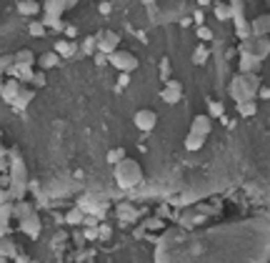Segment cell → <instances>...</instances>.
<instances>
[{"mask_svg": "<svg viewBox=\"0 0 270 263\" xmlns=\"http://www.w3.org/2000/svg\"><path fill=\"white\" fill-rule=\"evenodd\" d=\"M143 181V168L133 158H123L115 166V183L120 188H135Z\"/></svg>", "mask_w": 270, "mask_h": 263, "instance_id": "obj_1", "label": "cell"}, {"mask_svg": "<svg viewBox=\"0 0 270 263\" xmlns=\"http://www.w3.org/2000/svg\"><path fill=\"white\" fill-rule=\"evenodd\" d=\"M255 91H258V75H238L230 83V95L238 103L253 100V98H255Z\"/></svg>", "mask_w": 270, "mask_h": 263, "instance_id": "obj_2", "label": "cell"}, {"mask_svg": "<svg viewBox=\"0 0 270 263\" xmlns=\"http://www.w3.org/2000/svg\"><path fill=\"white\" fill-rule=\"evenodd\" d=\"M108 63H113V68H118L120 73H133L138 68V58L130 50H115L108 56Z\"/></svg>", "mask_w": 270, "mask_h": 263, "instance_id": "obj_3", "label": "cell"}, {"mask_svg": "<svg viewBox=\"0 0 270 263\" xmlns=\"http://www.w3.org/2000/svg\"><path fill=\"white\" fill-rule=\"evenodd\" d=\"M118 43H120V36L113 33V30H103L95 36V48L103 53V56H110L118 50Z\"/></svg>", "mask_w": 270, "mask_h": 263, "instance_id": "obj_4", "label": "cell"}, {"mask_svg": "<svg viewBox=\"0 0 270 263\" xmlns=\"http://www.w3.org/2000/svg\"><path fill=\"white\" fill-rule=\"evenodd\" d=\"M133 123H135V128H138V131H143V133L153 131L155 123H158V113L150 111V108H140V111L135 113Z\"/></svg>", "mask_w": 270, "mask_h": 263, "instance_id": "obj_5", "label": "cell"}, {"mask_svg": "<svg viewBox=\"0 0 270 263\" xmlns=\"http://www.w3.org/2000/svg\"><path fill=\"white\" fill-rule=\"evenodd\" d=\"M20 231L28 236V238H38L40 236V231H43V221H40V216L38 213H30V216H25L23 221H20Z\"/></svg>", "mask_w": 270, "mask_h": 263, "instance_id": "obj_6", "label": "cell"}, {"mask_svg": "<svg viewBox=\"0 0 270 263\" xmlns=\"http://www.w3.org/2000/svg\"><path fill=\"white\" fill-rule=\"evenodd\" d=\"M180 98H183V85H180V80H165L163 100H165V103H178Z\"/></svg>", "mask_w": 270, "mask_h": 263, "instance_id": "obj_7", "label": "cell"}, {"mask_svg": "<svg viewBox=\"0 0 270 263\" xmlns=\"http://www.w3.org/2000/svg\"><path fill=\"white\" fill-rule=\"evenodd\" d=\"M210 128H213L210 115H195L193 123H190V133H195V135H203V138H208Z\"/></svg>", "mask_w": 270, "mask_h": 263, "instance_id": "obj_8", "label": "cell"}, {"mask_svg": "<svg viewBox=\"0 0 270 263\" xmlns=\"http://www.w3.org/2000/svg\"><path fill=\"white\" fill-rule=\"evenodd\" d=\"M23 88L15 78H10V80H5L3 85H0V95H3V100L5 103H10L13 106V100H15V95H18V91Z\"/></svg>", "mask_w": 270, "mask_h": 263, "instance_id": "obj_9", "label": "cell"}, {"mask_svg": "<svg viewBox=\"0 0 270 263\" xmlns=\"http://www.w3.org/2000/svg\"><path fill=\"white\" fill-rule=\"evenodd\" d=\"M260 58H255V56H240V73L243 75H255V73H260Z\"/></svg>", "mask_w": 270, "mask_h": 263, "instance_id": "obj_10", "label": "cell"}, {"mask_svg": "<svg viewBox=\"0 0 270 263\" xmlns=\"http://www.w3.org/2000/svg\"><path fill=\"white\" fill-rule=\"evenodd\" d=\"M250 33L253 38H265L270 33V15H260L250 23Z\"/></svg>", "mask_w": 270, "mask_h": 263, "instance_id": "obj_11", "label": "cell"}, {"mask_svg": "<svg viewBox=\"0 0 270 263\" xmlns=\"http://www.w3.org/2000/svg\"><path fill=\"white\" fill-rule=\"evenodd\" d=\"M33 98H35V93H33L30 88H20L18 95H15V100H13V108H15V111H25V108L33 103Z\"/></svg>", "mask_w": 270, "mask_h": 263, "instance_id": "obj_12", "label": "cell"}, {"mask_svg": "<svg viewBox=\"0 0 270 263\" xmlns=\"http://www.w3.org/2000/svg\"><path fill=\"white\" fill-rule=\"evenodd\" d=\"M55 53H58V58H73L78 53V45L73 40H58L55 43Z\"/></svg>", "mask_w": 270, "mask_h": 263, "instance_id": "obj_13", "label": "cell"}, {"mask_svg": "<svg viewBox=\"0 0 270 263\" xmlns=\"http://www.w3.org/2000/svg\"><path fill=\"white\" fill-rule=\"evenodd\" d=\"M268 53H270V40L268 38H253V56L263 60Z\"/></svg>", "mask_w": 270, "mask_h": 263, "instance_id": "obj_14", "label": "cell"}, {"mask_svg": "<svg viewBox=\"0 0 270 263\" xmlns=\"http://www.w3.org/2000/svg\"><path fill=\"white\" fill-rule=\"evenodd\" d=\"M13 63H15V65H28V68H33L35 53L28 50V48H23V50H18V53H13Z\"/></svg>", "mask_w": 270, "mask_h": 263, "instance_id": "obj_15", "label": "cell"}, {"mask_svg": "<svg viewBox=\"0 0 270 263\" xmlns=\"http://www.w3.org/2000/svg\"><path fill=\"white\" fill-rule=\"evenodd\" d=\"M18 13H20V15L33 18L35 13H40V3H38V0H20V3H18Z\"/></svg>", "mask_w": 270, "mask_h": 263, "instance_id": "obj_16", "label": "cell"}, {"mask_svg": "<svg viewBox=\"0 0 270 263\" xmlns=\"http://www.w3.org/2000/svg\"><path fill=\"white\" fill-rule=\"evenodd\" d=\"M15 251H18V248H15V241H13V238H8V236L0 238V256H3V258H15V256H18Z\"/></svg>", "mask_w": 270, "mask_h": 263, "instance_id": "obj_17", "label": "cell"}, {"mask_svg": "<svg viewBox=\"0 0 270 263\" xmlns=\"http://www.w3.org/2000/svg\"><path fill=\"white\" fill-rule=\"evenodd\" d=\"M40 23L45 25V30H48V28H53V30H63V28H65V25H63V20H60V13H50V10L43 15Z\"/></svg>", "mask_w": 270, "mask_h": 263, "instance_id": "obj_18", "label": "cell"}, {"mask_svg": "<svg viewBox=\"0 0 270 263\" xmlns=\"http://www.w3.org/2000/svg\"><path fill=\"white\" fill-rule=\"evenodd\" d=\"M30 213H35V211H33V206H30L28 201H15V203H13V218L23 221V218L30 216Z\"/></svg>", "mask_w": 270, "mask_h": 263, "instance_id": "obj_19", "label": "cell"}, {"mask_svg": "<svg viewBox=\"0 0 270 263\" xmlns=\"http://www.w3.org/2000/svg\"><path fill=\"white\" fill-rule=\"evenodd\" d=\"M203 146H205V138H203V135L188 133V138H185V150H188V153H195V150H200Z\"/></svg>", "mask_w": 270, "mask_h": 263, "instance_id": "obj_20", "label": "cell"}, {"mask_svg": "<svg viewBox=\"0 0 270 263\" xmlns=\"http://www.w3.org/2000/svg\"><path fill=\"white\" fill-rule=\"evenodd\" d=\"M238 113L243 115V118H250L258 113V106H255V100H243V103H238Z\"/></svg>", "mask_w": 270, "mask_h": 263, "instance_id": "obj_21", "label": "cell"}, {"mask_svg": "<svg viewBox=\"0 0 270 263\" xmlns=\"http://www.w3.org/2000/svg\"><path fill=\"white\" fill-rule=\"evenodd\" d=\"M235 25H238V36L243 38V40L253 38V33H250V23H245V20H243V15H235Z\"/></svg>", "mask_w": 270, "mask_h": 263, "instance_id": "obj_22", "label": "cell"}, {"mask_svg": "<svg viewBox=\"0 0 270 263\" xmlns=\"http://www.w3.org/2000/svg\"><path fill=\"white\" fill-rule=\"evenodd\" d=\"M58 63H60V58H58L55 50H50V53H43V56H40V65H43V68H55Z\"/></svg>", "mask_w": 270, "mask_h": 263, "instance_id": "obj_23", "label": "cell"}, {"mask_svg": "<svg viewBox=\"0 0 270 263\" xmlns=\"http://www.w3.org/2000/svg\"><path fill=\"white\" fill-rule=\"evenodd\" d=\"M83 221H85V216H83V211H80V208H70V211L65 213V223L78 225V223H83Z\"/></svg>", "mask_w": 270, "mask_h": 263, "instance_id": "obj_24", "label": "cell"}, {"mask_svg": "<svg viewBox=\"0 0 270 263\" xmlns=\"http://www.w3.org/2000/svg\"><path fill=\"white\" fill-rule=\"evenodd\" d=\"M118 216H120L123 221H133V218H135V208L128 206V203H120V206H118Z\"/></svg>", "mask_w": 270, "mask_h": 263, "instance_id": "obj_25", "label": "cell"}, {"mask_svg": "<svg viewBox=\"0 0 270 263\" xmlns=\"http://www.w3.org/2000/svg\"><path fill=\"white\" fill-rule=\"evenodd\" d=\"M28 33L33 38H43L45 36V25L40 23V20H30V25H28Z\"/></svg>", "mask_w": 270, "mask_h": 263, "instance_id": "obj_26", "label": "cell"}, {"mask_svg": "<svg viewBox=\"0 0 270 263\" xmlns=\"http://www.w3.org/2000/svg\"><path fill=\"white\" fill-rule=\"evenodd\" d=\"M215 18H218V20H228V18H233L230 5H223V3H218V5H215Z\"/></svg>", "mask_w": 270, "mask_h": 263, "instance_id": "obj_27", "label": "cell"}, {"mask_svg": "<svg viewBox=\"0 0 270 263\" xmlns=\"http://www.w3.org/2000/svg\"><path fill=\"white\" fill-rule=\"evenodd\" d=\"M205 60H208V48H205V45H198L193 53V63L195 65H203Z\"/></svg>", "mask_w": 270, "mask_h": 263, "instance_id": "obj_28", "label": "cell"}, {"mask_svg": "<svg viewBox=\"0 0 270 263\" xmlns=\"http://www.w3.org/2000/svg\"><path fill=\"white\" fill-rule=\"evenodd\" d=\"M123 158H128L123 148H115V150H110V153H108V163H115V166H118V163H120Z\"/></svg>", "mask_w": 270, "mask_h": 263, "instance_id": "obj_29", "label": "cell"}, {"mask_svg": "<svg viewBox=\"0 0 270 263\" xmlns=\"http://www.w3.org/2000/svg\"><path fill=\"white\" fill-rule=\"evenodd\" d=\"M80 50H83V56H93V50H95V38H88Z\"/></svg>", "mask_w": 270, "mask_h": 263, "instance_id": "obj_30", "label": "cell"}, {"mask_svg": "<svg viewBox=\"0 0 270 263\" xmlns=\"http://www.w3.org/2000/svg\"><path fill=\"white\" fill-rule=\"evenodd\" d=\"M198 38L200 40H213V30L208 25H198Z\"/></svg>", "mask_w": 270, "mask_h": 263, "instance_id": "obj_31", "label": "cell"}, {"mask_svg": "<svg viewBox=\"0 0 270 263\" xmlns=\"http://www.w3.org/2000/svg\"><path fill=\"white\" fill-rule=\"evenodd\" d=\"M10 65H13V53H10V56H3V58H0V73H5Z\"/></svg>", "mask_w": 270, "mask_h": 263, "instance_id": "obj_32", "label": "cell"}, {"mask_svg": "<svg viewBox=\"0 0 270 263\" xmlns=\"http://www.w3.org/2000/svg\"><path fill=\"white\" fill-rule=\"evenodd\" d=\"M98 10H100V15H110V10H113V3H110V0H103V3L98 5Z\"/></svg>", "mask_w": 270, "mask_h": 263, "instance_id": "obj_33", "label": "cell"}, {"mask_svg": "<svg viewBox=\"0 0 270 263\" xmlns=\"http://www.w3.org/2000/svg\"><path fill=\"white\" fill-rule=\"evenodd\" d=\"M210 113H213V118H220L223 115V103H218V100L210 103Z\"/></svg>", "mask_w": 270, "mask_h": 263, "instance_id": "obj_34", "label": "cell"}, {"mask_svg": "<svg viewBox=\"0 0 270 263\" xmlns=\"http://www.w3.org/2000/svg\"><path fill=\"white\" fill-rule=\"evenodd\" d=\"M163 78H165V80H170V60H168V58L163 60Z\"/></svg>", "mask_w": 270, "mask_h": 263, "instance_id": "obj_35", "label": "cell"}, {"mask_svg": "<svg viewBox=\"0 0 270 263\" xmlns=\"http://www.w3.org/2000/svg\"><path fill=\"white\" fill-rule=\"evenodd\" d=\"M63 30H65V36H68V38H75V36H78V28H75V25H65Z\"/></svg>", "mask_w": 270, "mask_h": 263, "instance_id": "obj_36", "label": "cell"}, {"mask_svg": "<svg viewBox=\"0 0 270 263\" xmlns=\"http://www.w3.org/2000/svg\"><path fill=\"white\" fill-rule=\"evenodd\" d=\"M33 83H35V85H45V75L35 73V75H33Z\"/></svg>", "mask_w": 270, "mask_h": 263, "instance_id": "obj_37", "label": "cell"}, {"mask_svg": "<svg viewBox=\"0 0 270 263\" xmlns=\"http://www.w3.org/2000/svg\"><path fill=\"white\" fill-rule=\"evenodd\" d=\"M8 201H10L8 190H5V188H0V206H3V203H8Z\"/></svg>", "mask_w": 270, "mask_h": 263, "instance_id": "obj_38", "label": "cell"}, {"mask_svg": "<svg viewBox=\"0 0 270 263\" xmlns=\"http://www.w3.org/2000/svg\"><path fill=\"white\" fill-rule=\"evenodd\" d=\"M195 23H198V25H203V20H205V15H203V10H195Z\"/></svg>", "mask_w": 270, "mask_h": 263, "instance_id": "obj_39", "label": "cell"}, {"mask_svg": "<svg viewBox=\"0 0 270 263\" xmlns=\"http://www.w3.org/2000/svg\"><path fill=\"white\" fill-rule=\"evenodd\" d=\"M95 63H100V65H103V63H108V56H103V53H98V56H95Z\"/></svg>", "mask_w": 270, "mask_h": 263, "instance_id": "obj_40", "label": "cell"}, {"mask_svg": "<svg viewBox=\"0 0 270 263\" xmlns=\"http://www.w3.org/2000/svg\"><path fill=\"white\" fill-rule=\"evenodd\" d=\"M75 3H78V0H65V3H63V8H73Z\"/></svg>", "mask_w": 270, "mask_h": 263, "instance_id": "obj_41", "label": "cell"}, {"mask_svg": "<svg viewBox=\"0 0 270 263\" xmlns=\"http://www.w3.org/2000/svg\"><path fill=\"white\" fill-rule=\"evenodd\" d=\"M15 258H18V256H15ZM18 263H30V261H28V256H20Z\"/></svg>", "mask_w": 270, "mask_h": 263, "instance_id": "obj_42", "label": "cell"}, {"mask_svg": "<svg viewBox=\"0 0 270 263\" xmlns=\"http://www.w3.org/2000/svg\"><path fill=\"white\" fill-rule=\"evenodd\" d=\"M198 3H200V5H210L213 0H198Z\"/></svg>", "mask_w": 270, "mask_h": 263, "instance_id": "obj_43", "label": "cell"}, {"mask_svg": "<svg viewBox=\"0 0 270 263\" xmlns=\"http://www.w3.org/2000/svg\"><path fill=\"white\" fill-rule=\"evenodd\" d=\"M143 3H145V5H150V3H155V0H143Z\"/></svg>", "mask_w": 270, "mask_h": 263, "instance_id": "obj_44", "label": "cell"}, {"mask_svg": "<svg viewBox=\"0 0 270 263\" xmlns=\"http://www.w3.org/2000/svg\"><path fill=\"white\" fill-rule=\"evenodd\" d=\"M3 168H5V163H3V158H0V170H3Z\"/></svg>", "mask_w": 270, "mask_h": 263, "instance_id": "obj_45", "label": "cell"}, {"mask_svg": "<svg viewBox=\"0 0 270 263\" xmlns=\"http://www.w3.org/2000/svg\"><path fill=\"white\" fill-rule=\"evenodd\" d=\"M0 263H8V258H3V256H0Z\"/></svg>", "mask_w": 270, "mask_h": 263, "instance_id": "obj_46", "label": "cell"}]
</instances>
